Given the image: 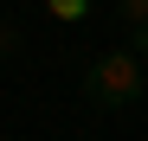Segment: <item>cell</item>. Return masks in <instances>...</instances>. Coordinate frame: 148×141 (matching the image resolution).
Here are the masks:
<instances>
[{"mask_svg": "<svg viewBox=\"0 0 148 141\" xmlns=\"http://www.w3.org/2000/svg\"><path fill=\"white\" fill-rule=\"evenodd\" d=\"M142 90H148V70L129 45L122 52H97L84 64V103H97V109H129Z\"/></svg>", "mask_w": 148, "mask_h": 141, "instance_id": "cell-1", "label": "cell"}, {"mask_svg": "<svg viewBox=\"0 0 148 141\" xmlns=\"http://www.w3.org/2000/svg\"><path fill=\"white\" fill-rule=\"evenodd\" d=\"M52 19H90V0H45Z\"/></svg>", "mask_w": 148, "mask_h": 141, "instance_id": "cell-2", "label": "cell"}, {"mask_svg": "<svg viewBox=\"0 0 148 141\" xmlns=\"http://www.w3.org/2000/svg\"><path fill=\"white\" fill-rule=\"evenodd\" d=\"M116 13L129 19V26H142V19H148V0H116Z\"/></svg>", "mask_w": 148, "mask_h": 141, "instance_id": "cell-3", "label": "cell"}, {"mask_svg": "<svg viewBox=\"0 0 148 141\" xmlns=\"http://www.w3.org/2000/svg\"><path fill=\"white\" fill-rule=\"evenodd\" d=\"M129 52H135V58L148 52V19H142V26H129Z\"/></svg>", "mask_w": 148, "mask_h": 141, "instance_id": "cell-4", "label": "cell"}, {"mask_svg": "<svg viewBox=\"0 0 148 141\" xmlns=\"http://www.w3.org/2000/svg\"><path fill=\"white\" fill-rule=\"evenodd\" d=\"M7 52H13V26L0 19V58H7Z\"/></svg>", "mask_w": 148, "mask_h": 141, "instance_id": "cell-5", "label": "cell"}, {"mask_svg": "<svg viewBox=\"0 0 148 141\" xmlns=\"http://www.w3.org/2000/svg\"><path fill=\"white\" fill-rule=\"evenodd\" d=\"M0 141H7V135H0Z\"/></svg>", "mask_w": 148, "mask_h": 141, "instance_id": "cell-6", "label": "cell"}]
</instances>
